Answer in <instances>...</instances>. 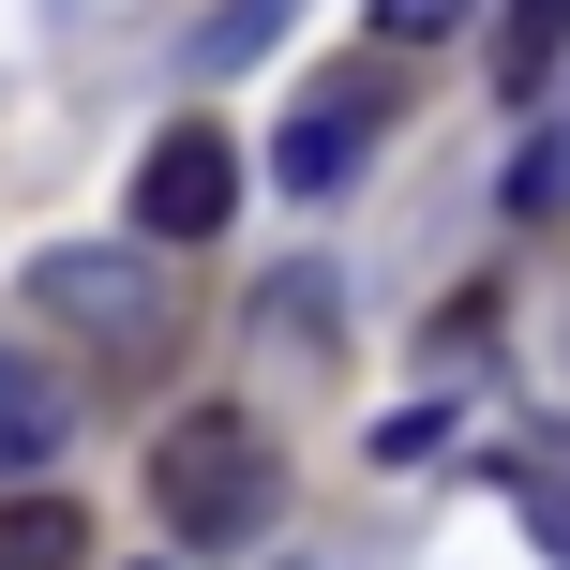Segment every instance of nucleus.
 <instances>
[{"mask_svg":"<svg viewBox=\"0 0 570 570\" xmlns=\"http://www.w3.org/2000/svg\"><path fill=\"white\" fill-rule=\"evenodd\" d=\"M150 495H166L180 541H256L285 511V465H271V435L240 421V405H180L166 451H150Z\"/></svg>","mask_w":570,"mask_h":570,"instance_id":"nucleus-1","label":"nucleus"},{"mask_svg":"<svg viewBox=\"0 0 570 570\" xmlns=\"http://www.w3.org/2000/svg\"><path fill=\"white\" fill-rule=\"evenodd\" d=\"M16 301H30V315H76V331L120 345V361H166V285H150L136 240H60V256L16 271Z\"/></svg>","mask_w":570,"mask_h":570,"instance_id":"nucleus-2","label":"nucleus"},{"mask_svg":"<svg viewBox=\"0 0 570 570\" xmlns=\"http://www.w3.org/2000/svg\"><path fill=\"white\" fill-rule=\"evenodd\" d=\"M240 210V150H226V120H166V136L136 150V226L150 240H210Z\"/></svg>","mask_w":570,"mask_h":570,"instance_id":"nucleus-3","label":"nucleus"},{"mask_svg":"<svg viewBox=\"0 0 570 570\" xmlns=\"http://www.w3.org/2000/svg\"><path fill=\"white\" fill-rule=\"evenodd\" d=\"M375 120H391V76H375V60H361V76H331V106H301V120H285V150H271L285 196H331V180L375 150Z\"/></svg>","mask_w":570,"mask_h":570,"instance_id":"nucleus-4","label":"nucleus"},{"mask_svg":"<svg viewBox=\"0 0 570 570\" xmlns=\"http://www.w3.org/2000/svg\"><path fill=\"white\" fill-rule=\"evenodd\" d=\"M76 556H90L76 495H0V570H76Z\"/></svg>","mask_w":570,"mask_h":570,"instance_id":"nucleus-5","label":"nucleus"},{"mask_svg":"<svg viewBox=\"0 0 570 570\" xmlns=\"http://www.w3.org/2000/svg\"><path fill=\"white\" fill-rule=\"evenodd\" d=\"M60 421H76V405H60V375L0 361V465H46V451H60Z\"/></svg>","mask_w":570,"mask_h":570,"instance_id":"nucleus-6","label":"nucleus"},{"mask_svg":"<svg viewBox=\"0 0 570 570\" xmlns=\"http://www.w3.org/2000/svg\"><path fill=\"white\" fill-rule=\"evenodd\" d=\"M285 16H301V0H210V16H196V76H240V60H271V46H285Z\"/></svg>","mask_w":570,"mask_h":570,"instance_id":"nucleus-7","label":"nucleus"},{"mask_svg":"<svg viewBox=\"0 0 570 570\" xmlns=\"http://www.w3.org/2000/svg\"><path fill=\"white\" fill-rule=\"evenodd\" d=\"M556 46H570V0H511V30H495V90L525 106V90L556 76Z\"/></svg>","mask_w":570,"mask_h":570,"instance_id":"nucleus-8","label":"nucleus"},{"mask_svg":"<svg viewBox=\"0 0 570 570\" xmlns=\"http://www.w3.org/2000/svg\"><path fill=\"white\" fill-rule=\"evenodd\" d=\"M481 0H375V46H451Z\"/></svg>","mask_w":570,"mask_h":570,"instance_id":"nucleus-9","label":"nucleus"},{"mask_svg":"<svg viewBox=\"0 0 570 570\" xmlns=\"http://www.w3.org/2000/svg\"><path fill=\"white\" fill-rule=\"evenodd\" d=\"M525 511H541V541L570 556V481H525Z\"/></svg>","mask_w":570,"mask_h":570,"instance_id":"nucleus-10","label":"nucleus"}]
</instances>
